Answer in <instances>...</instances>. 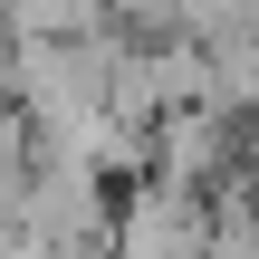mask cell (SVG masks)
<instances>
[{
    "label": "cell",
    "mask_w": 259,
    "mask_h": 259,
    "mask_svg": "<svg viewBox=\"0 0 259 259\" xmlns=\"http://www.w3.org/2000/svg\"><path fill=\"white\" fill-rule=\"evenodd\" d=\"M106 259H211L202 192H183V183H144V192L115 211V250H106Z\"/></svg>",
    "instance_id": "cell-1"
},
{
    "label": "cell",
    "mask_w": 259,
    "mask_h": 259,
    "mask_svg": "<svg viewBox=\"0 0 259 259\" xmlns=\"http://www.w3.org/2000/svg\"><path fill=\"white\" fill-rule=\"evenodd\" d=\"M231 125H240V115H221V106L163 115V125H154V183H183V192L221 183V173L240 163V135H231Z\"/></svg>",
    "instance_id": "cell-2"
},
{
    "label": "cell",
    "mask_w": 259,
    "mask_h": 259,
    "mask_svg": "<svg viewBox=\"0 0 259 259\" xmlns=\"http://www.w3.org/2000/svg\"><path fill=\"white\" fill-rule=\"evenodd\" d=\"M202 58H211V106H221V115H250L259 106V29L202 38Z\"/></svg>",
    "instance_id": "cell-3"
}]
</instances>
